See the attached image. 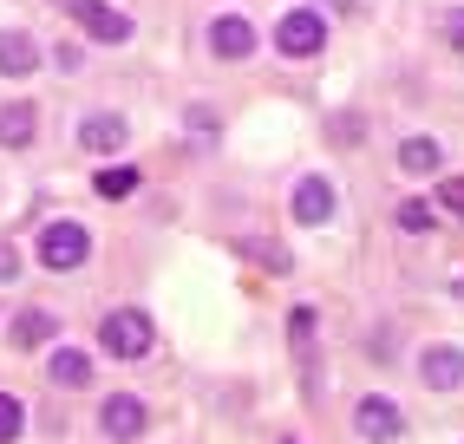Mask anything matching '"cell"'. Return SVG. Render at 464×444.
<instances>
[{
	"instance_id": "1",
	"label": "cell",
	"mask_w": 464,
	"mask_h": 444,
	"mask_svg": "<svg viewBox=\"0 0 464 444\" xmlns=\"http://www.w3.org/2000/svg\"><path fill=\"white\" fill-rule=\"evenodd\" d=\"M99 346H105L111 360H144V353H150V314H144V307H118V314H105Z\"/></svg>"
},
{
	"instance_id": "5",
	"label": "cell",
	"mask_w": 464,
	"mask_h": 444,
	"mask_svg": "<svg viewBox=\"0 0 464 444\" xmlns=\"http://www.w3.org/2000/svg\"><path fill=\"white\" fill-rule=\"evenodd\" d=\"M340 209V189L327 177H301L295 183V222H307V229H321V222Z\"/></svg>"
},
{
	"instance_id": "20",
	"label": "cell",
	"mask_w": 464,
	"mask_h": 444,
	"mask_svg": "<svg viewBox=\"0 0 464 444\" xmlns=\"http://www.w3.org/2000/svg\"><path fill=\"white\" fill-rule=\"evenodd\" d=\"M439 203H445V209L464 222V177H445V183H439Z\"/></svg>"
},
{
	"instance_id": "4",
	"label": "cell",
	"mask_w": 464,
	"mask_h": 444,
	"mask_svg": "<svg viewBox=\"0 0 464 444\" xmlns=\"http://www.w3.org/2000/svg\"><path fill=\"white\" fill-rule=\"evenodd\" d=\"M275 46H282L288 59H314V53L327 46V20H321L314 7H295L282 26H275Z\"/></svg>"
},
{
	"instance_id": "24",
	"label": "cell",
	"mask_w": 464,
	"mask_h": 444,
	"mask_svg": "<svg viewBox=\"0 0 464 444\" xmlns=\"http://www.w3.org/2000/svg\"><path fill=\"white\" fill-rule=\"evenodd\" d=\"M282 444H301V438H282Z\"/></svg>"
},
{
	"instance_id": "6",
	"label": "cell",
	"mask_w": 464,
	"mask_h": 444,
	"mask_svg": "<svg viewBox=\"0 0 464 444\" xmlns=\"http://www.w3.org/2000/svg\"><path fill=\"white\" fill-rule=\"evenodd\" d=\"M353 431H360L366 444H392L399 431H406V419H399V405H392V399H360Z\"/></svg>"
},
{
	"instance_id": "21",
	"label": "cell",
	"mask_w": 464,
	"mask_h": 444,
	"mask_svg": "<svg viewBox=\"0 0 464 444\" xmlns=\"http://www.w3.org/2000/svg\"><path fill=\"white\" fill-rule=\"evenodd\" d=\"M288 333H295V346L307 353V340H314V307H295V321H288Z\"/></svg>"
},
{
	"instance_id": "19",
	"label": "cell",
	"mask_w": 464,
	"mask_h": 444,
	"mask_svg": "<svg viewBox=\"0 0 464 444\" xmlns=\"http://www.w3.org/2000/svg\"><path fill=\"white\" fill-rule=\"evenodd\" d=\"M249 256H256L262 268H275V275H288V268H295V256H288L282 242H249Z\"/></svg>"
},
{
	"instance_id": "7",
	"label": "cell",
	"mask_w": 464,
	"mask_h": 444,
	"mask_svg": "<svg viewBox=\"0 0 464 444\" xmlns=\"http://www.w3.org/2000/svg\"><path fill=\"white\" fill-rule=\"evenodd\" d=\"M99 431H105L111 444H131V438L144 431V399H131V392L105 399V405H99Z\"/></svg>"
},
{
	"instance_id": "2",
	"label": "cell",
	"mask_w": 464,
	"mask_h": 444,
	"mask_svg": "<svg viewBox=\"0 0 464 444\" xmlns=\"http://www.w3.org/2000/svg\"><path fill=\"white\" fill-rule=\"evenodd\" d=\"M85 256H92V236L79 229V222H46V229H40V262H46V268L66 275V268H79Z\"/></svg>"
},
{
	"instance_id": "3",
	"label": "cell",
	"mask_w": 464,
	"mask_h": 444,
	"mask_svg": "<svg viewBox=\"0 0 464 444\" xmlns=\"http://www.w3.org/2000/svg\"><path fill=\"white\" fill-rule=\"evenodd\" d=\"M92 40H105V46H125L131 40V14H118V7H105V0H59Z\"/></svg>"
},
{
	"instance_id": "13",
	"label": "cell",
	"mask_w": 464,
	"mask_h": 444,
	"mask_svg": "<svg viewBox=\"0 0 464 444\" xmlns=\"http://www.w3.org/2000/svg\"><path fill=\"white\" fill-rule=\"evenodd\" d=\"M26 144H34V105H7V111H0V150H26Z\"/></svg>"
},
{
	"instance_id": "10",
	"label": "cell",
	"mask_w": 464,
	"mask_h": 444,
	"mask_svg": "<svg viewBox=\"0 0 464 444\" xmlns=\"http://www.w3.org/2000/svg\"><path fill=\"white\" fill-rule=\"evenodd\" d=\"M125 138H131V131H125V118H118V111H99V118H85V124H79V144H85V150H99V157L125 150Z\"/></svg>"
},
{
	"instance_id": "23",
	"label": "cell",
	"mask_w": 464,
	"mask_h": 444,
	"mask_svg": "<svg viewBox=\"0 0 464 444\" xmlns=\"http://www.w3.org/2000/svg\"><path fill=\"white\" fill-rule=\"evenodd\" d=\"M445 40H451V46H458V53H464V7H458V14H451V20H445Z\"/></svg>"
},
{
	"instance_id": "12",
	"label": "cell",
	"mask_w": 464,
	"mask_h": 444,
	"mask_svg": "<svg viewBox=\"0 0 464 444\" xmlns=\"http://www.w3.org/2000/svg\"><path fill=\"white\" fill-rule=\"evenodd\" d=\"M46 372H53V386H66V392H79L85 379H92V360L79 353V346H59V353L46 360Z\"/></svg>"
},
{
	"instance_id": "22",
	"label": "cell",
	"mask_w": 464,
	"mask_h": 444,
	"mask_svg": "<svg viewBox=\"0 0 464 444\" xmlns=\"http://www.w3.org/2000/svg\"><path fill=\"white\" fill-rule=\"evenodd\" d=\"M14 275H20V248L0 242V281H14Z\"/></svg>"
},
{
	"instance_id": "9",
	"label": "cell",
	"mask_w": 464,
	"mask_h": 444,
	"mask_svg": "<svg viewBox=\"0 0 464 444\" xmlns=\"http://www.w3.org/2000/svg\"><path fill=\"white\" fill-rule=\"evenodd\" d=\"M419 379H425V392H451L464 379V353L458 346H431V353L419 360Z\"/></svg>"
},
{
	"instance_id": "11",
	"label": "cell",
	"mask_w": 464,
	"mask_h": 444,
	"mask_svg": "<svg viewBox=\"0 0 464 444\" xmlns=\"http://www.w3.org/2000/svg\"><path fill=\"white\" fill-rule=\"evenodd\" d=\"M439 164H445L439 138H406V144H399V170H406V177H431Z\"/></svg>"
},
{
	"instance_id": "18",
	"label": "cell",
	"mask_w": 464,
	"mask_h": 444,
	"mask_svg": "<svg viewBox=\"0 0 464 444\" xmlns=\"http://www.w3.org/2000/svg\"><path fill=\"white\" fill-rule=\"evenodd\" d=\"M431 222H439V209H431V203H419V197H412V203H399V229H406V236H425Z\"/></svg>"
},
{
	"instance_id": "15",
	"label": "cell",
	"mask_w": 464,
	"mask_h": 444,
	"mask_svg": "<svg viewBox=\"0 0 464 444\" xmlns=\"http://www.w3.org/2000/svg\"><path fill=\"white\" fill-rule=\"evenodd\" d=\"M53 314L46 307H34V314H20V321H14V346H40V340H53Z\"/></svg>"
},
{
	"instance_id": "14",
	"label": "cell",
	"mask_w": 464,
	"mask_h": 444,
	"mask_svg": "<svg viewBox=\"0 0 464 444\" xmlns=\"http://www.w3.org/2000/svg\"><path fill=\"white\" fill-rule=\"evenodd\" d=\"M34 66H40V53H34V40H26V34H7V40H0V72H7V79H26Z\"/></svg>"
},
{
	"instance_id": "8",
	"label": "cell",
	"mask_w": 464,
	"mask_h": 444,
	"mask_svg": "<svg viewBox=\"0 0 464 444\" xmlns=\"http://www.w3.org/2000/svg\"><path fill=\"white\" fill-rule=\"evenodd\" d=\"M209 46H216V59H249V53H256V26L242 20V14H216Z\"/></svg>"
},
{
	"instance_id": "16",
	"label": "cell",
	"mask_w": 464,
	"mask_h": 444,
	"mask_svg": "<svg viewBox=\"0 0 464 444\" xmlns=\"http://www.w3.org/2000/svg\"><path fill=\"white\" fill-rule=\"evenodd\" d=\"M92 189H99V197H131V189H138V170L131 164H111V170H99V177H92Z\"/></svg>"
},
{
	"instance_id": "17",
	"label": "cell",
	"mask_w": 464,
	"mask_h": 444,
	"mask_svg": "<svg viewBox=\"0 0 464 444\" xmlns=\"http://www.w3.org/2000/svg\"><path fill=\"white\" fill-rule=\"evenodd\" d=\"M26 431V399H14V392H0V444H14Z\"/></svg>"
}]
</instances>
